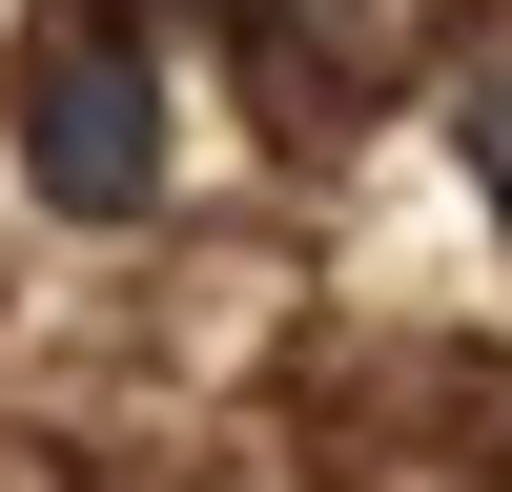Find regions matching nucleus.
Masks as SVG:
<instances>
[{
  "instance_id": "obj_1",
  "label": "nucleus",
  "mask_w": 512,
  "mask_h": 492,
  "mask_svg": "<svg viewBox=\"0 0 512 492\" xmlns=\"http://www.w3.org/2000/svg\"><path fill=\"white\" fill-rule=\"evenodd\" d=\"M21 185L62 226H144L164 205V62L123 21H41L21 41Z\"/></svg>"
},
{
  "instance_id": "obj_2",
  "label": "nucleus",
  "mask_w": 512,
  "mask_h": 492,
  "mask_svg": "<svg viewBox=\"0 0 512 492\" xmlns=\"http://www.w3.org/2000/svg\"><path fill=\"white\" fill-rule=\"evenodd\" d=\"M451 144H472V185H492V226H512V62L451 82Z\"/></svg>"
}]
</instances>
